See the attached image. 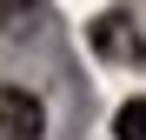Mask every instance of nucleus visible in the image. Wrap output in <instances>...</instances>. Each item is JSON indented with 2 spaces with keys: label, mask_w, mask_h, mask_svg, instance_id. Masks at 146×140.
<instances>
[{
  "label": "nucleus",
  "mask_w": 146,
  "mask_h": 140,
  "mask_svg": "<svg viewBox=\"0 0 146 140\" xmlns=\"http://www.w3.org/2000/svg\"><path fill=\"white\" fill-rule=\"evenodd\" d=\"M86 40H93V54H100V60H113V67H139V60H146V40H139V27H133L119 7L93 20V27H86Z\"/></svg>",
  "instance_id": "nucleus-1"
},
{
  "label": "nucleus",
  "mask_w": 146,
  "mask_h": 140,
  "mask_svg": "<svg viewBox=\"0 0 146 140\" xmlns=\"http://www.w3.org/2000/svg\"><path fill=\"white\" fill-rule=\"evenodd\" d=\"M46 133V113L27 87H0V140H40Z\"/></svg>",
  "instance_id": "nucleus-2"
},
{
  "label": "nucleus",
  "mask_w": 146,
  "mask_h": 140,
  "mask_svg": "<svg viewBox=\"0 0 146 140\" xmlns=\"http://www.w3.org/2000/svg\"><path fill=\"white\" fill-rule=\"evenodd\" d=\"M113 127H119V140H146V100H126L113 113Z\"/></svg>",
  "instance_id": "nucleus-3"
},
{
  "label": "nucleus",
  "mask_w": 146,
  "mask_h": 140,
  "mask_svg": "<svg viewBox=\"0 0 146 140\" xmlns=\"http://www.w3.org/2000/svg\"><path fill=\"white\" fill-rule=\"evenodd\" d=\"M33 7H40V0H0V27H27V20H33Z\"/></svg>",
  "instance_id": "nucleus-4"
}]
</instances>
